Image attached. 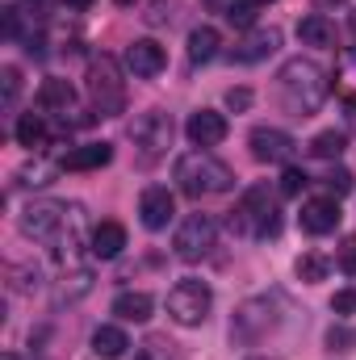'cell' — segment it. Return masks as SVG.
I'll return each instance as SVG.
<instances>
[{"mask_svg": "<svg viewBox=\"0 0 356 360\" xmlns=\"http://www.w3.org/2000/svg\"><path fill=\"white\" fill-rule=\"evenodd\" d=\"M55 164H42V160H34V164H25L21 172H17V184H25V188H42V184H51L55 180Z\"/></svg>", "mask_w": 356, "mask_h": 360, "instance_id": "cell-28", "label": "cell"}, {"mask_svg": "<svg viewBox=\"0 0 356 360\" xmlns=\"http://www.w3.org/2000/svg\"><path fill=\"white\" fill-rule=\"evenodd\" d=\"M68 214H72V205H63V201H30L17 218V226L34 243H55L59 231L68 226Z\"/></svg>", "mask_w": 356, "mask_h": 360, "instance_id": "cell-6", "label": "cell"}, {"mask_svg": "<svg viewBox=\"0 0 356 360\" xmlns=\"http://www.w3.org/2000/svg\"><path fill=\"white\" fill-rule=\"evenodd\" d=\"M126 68H130L139 80H151V76H160V72L168 68V55H164V46H160L155 38H139V42L126 46Z\"/></svg>", "mask_w": 356, "mask_h": 360, "instance_id": "cell-11", "label": "cell"}, {"mask_svg": "<svg viewBox=\"0 0 356 360\" xmlns=\"http://www.w3.org/2000/svg\"><path fill=\"white\" fill-rule=\"evenodd\" d=\"M256 13H260V0H231L227 4V21L235 30H252L256 25Z\"/></svg>", "mask_w": 356, "mask_h": 360, "instance_id": "cell-27", "label": "cell"}, {"mask_svg": "<svg viewBox=\"0 0 356 360\" xmlns=\"http://www.w3.org/2000/svg\"><path fill=\"white\" fill-rule=\"evenodd\" d=\"M68 4H72V8H89L92 0H68Z\"/></svg>", "mask_w": 356, "mask_h": 360, "instance_id": "cell-38", "label": "cell"}, {"mask_svg": "<svg viewBox=\"0 0 356 360\" xmlns=\"http://www.w3.org/2000/svg\"><path fill=\"white\" fill-rule=\"evenodd\" d=\"M13 134H17V143H21V147L38 151V147L46 143V122H42L38 113H21V117H17V126H13Z\"/></svg>", "mask_w": 356, "mask_h": 360, "instance_id": "cell-25", "label": "cell"}, {"mask_svg": "<svg viewBox=\"0 0 356 360\" xmlns=\"http://www.w3.org/2000/svg\"><path fill=\"white\" fill-rule=\"evenodd\" d=\"M281 46V30H252L239 46H235V63H260Z\"/></svg>", "mask_w": 356, "mask_h": 360, "instance_id": "cell-15", "label": "cell"}, {"mask_svg": "<svg viewBox=\"0 0 356 360\" xmlns=\"http://www.w3.org/2000/svg\"><path fill=\"white\" fill-rule=\"evenodd\" d=\"M84 293H92V269L89 264H68L63 285H59V297L63 302H80Z\"/></svg>", "mask_w": 356, "mask_h": 360, "instance_id": "cell-23", "label": "cell"}, {"mask_svg": "<svg viewBox=\"0 0 356 360\" xmlns=\"http://www.w3.org/2000/svg\"><path fill=\"white\" fill-rule=\"evenodd\" d=\"M340 269L348 272V276H356V235L344 239V248H340Z\"/></svg>", "mask_w": 356, "mask_h": 360, "instance_id": "cell-36", "label": "cell"}, {"mask_svg": "<svg viewBox=\"0 0 356 360\" xmlns=\"http://www.w3.org/2000/svg\"><path fill=\"white\" fill-rule=\"evenodd\" d=\"M139 218H143L147 231H164V226L177 218V197H172V188L151 184V188L143 193V201H139Z\"/></svg>", "mask_w": 356, "mask_h": 360, "instance_id": "cell-10", "label": "cell"}, {"mask_svg": "<svg viewBox=\"0 0 356 360\" xmlns=\"http://www.w3.org/2000/svg\"><path fill=\"white\" fill-rule=\"evenodd\" d=\"M122 248H126V226H122V222H101V226H92L89 252L96 260H117Z\"/></svg>", "mask_w": 356, "mask_h": 360, "instance_id": "cell-14", "label": "cell"}, {"mask_svg": "<svg viewBox=\"0 0 356 360\" xmlns=\"http://www.w3.org/2000/svg\"><path fill=\"white\" fill-rule=\"evenodd\" d=\"M151 310H155V302H151V293H117L113 297V314L122 319V323H147L151 319Z\"/></svg>", "mask_w": 356, "mask_h": 360, "instance_id": "cell-20", "label": "cell"}, {"mask_svg": "<svg viewBox=\"0 0 356 360\" xmlns=\"http://www.w3.org/2000/svg\"><path fill=\"white\" fill-rule=\"evenodd\" d=\"M298 38H302V46H336V21L323 13H306L298 21Z\"/></svg>", "mask_w": 356, "mask_h": 360, "instance_id": "cell-18", "label": "cell"}, {"mask_svg": "<svg viewBox=\"0 0 356 360\" xmlns=\"http://www.w3.org/2000/svg\"><path fill=\"white\" fill-rule=\"evenodd\" d=\"M210 306H214V293L205 281H177L168 289V314L177 319L180 327H201L210 319Z\"/></svg>", "mask_w": 356, "mask_h": 360, "instance_id": "cell-5", "label": "cell"}, {"mask_svg": "<svg viewBox=\"0 0 356 360\" xmlns=\"http://www.w3.org/2000/svg\"><path fill=\"white\" fill-rule=\"evenodd\" d=\"M248 143H252V155H256L260 164H289L293 151H298L293 134H285V130H276V126H256Z\"/></svg>", "mask_w": 356, "mask_h": 360, "instance_id": "cell-9", "label": "cell"}, {"mask_svg": "<svg viewBox=\"0 0 356 360\" xmlns=\"http://www.w3.org/2000/svg\"><path fill=\"white\" fill-rule=\"evenodd\" d=\"M21 92V72L17 68H4V105H13Z\"/></svg>", "mask_w": 356, "mask_h": 360, "instance_id": "cell-34", "label": "cell"}, {"mask_svg": "<svg viewBox=\"0 0 356 360\" xmlns=\"http://www.w3.org/2000/svg\"><path fill=\"white\" fill-rule=\"evenodd\" d=\"M227 109H235V113L252 109V89H231L227 92Z\"/></svg>", "mask_w": 356, "mask_h": 360, "instance_id": "cell-35", "label": "cell"}, {"mask_svg": "<svg viewBox=\"0 0 356 360\" xmlns=\"http://www.w3.org/2000/svg\"><path fill=\"white\" fill-rule=\"evenodd\" d=\"M344 147H348V134H344V130H319L306 151H310L314 160H340Z\"/></svg>", "mask_w": 356, "mask_h": 360, "instance_id": "cell-24", "label": "cell"}, {"mask_svg": "<svg viewBox=\"0 0 356 360\" xmlns=\"http://www.w3.org/2000/svg\"><path fill=\"white\" fill-rule=\"evenodd\" d=\"M331 310H336V314H356V289H340V293L331 297Z\"/></svg>", "mask_w": 356, "mask_h": 360, "instance_id": "cell-33", "label": "cell"}, {"mask_svg": "<svg viewBox=\"0 0 356 360\" xmlns=\"http://www.w3.org/2000/svg\"><path fill=\"white\" fill-rule=\"evenodd\" d=\"M214 239H218V222L210 214H189L177 226V235H172V252H177V260H184V264H197V260L210 256Z\"/></svg>", "mask_w": 356, "mask_h": 360, "instance_id": "cell-7", "label": "cell"}, {"mask_svg": "<svg viewBox=\"0 0 356 360\" xmlns=\"http://www.w3.org/2000/svg\"><path fill=\"white\" fill-rule=\"evenodd\" d=\"M134 360H172V348H168V344H164L160 335H151L147 344H139Z\"/></svg>", "mask_w": 356, "mask_h": 360, "instance_id": "cell-29", "label": "cell"}, {"mask_svg": "<svg viewBox=\"0 0 356 360\" xmlns=\"http://www.w3.org/2000/svg\"><path fill=\"white\" fill-rule=\"evenodd\" d=\"M336 96L356 109V46L340 51V59H336Z\"/></svg>", "mask_w": 356, "mask_h": 360, "instance_id": "cell-21", "label": "cell"}, {"mask_svg": "<svg viewBox=\"0 0 356 360\" xmlns=\"http://www.w3.org/2000/svg\"><path fill=\"white\" fill-rule=\"evenodd\" d=\"M227 117L218 113V109H197V113H189V122H184V134H189V143L193 147H218L222 139H227Z\"/></svg>", "mask_w": 356, "mask_h": 360, "instance_id": "cell-12", "label": "cell"}, {"mask_svg": "<svg viewBox=\"0 0 356 360\" xmlns=\"http://www.w3.org/2000/svg\"><path fill=\"white\" fill-rule=\"evenodd\" d=\"M168 8H172V4H164V0H155V4H151V13H147V25H164V21L172 17Z\"/></svg>", "mask_w": 356, "mask_h": 360, "instance_id": "cell-37", "label": "cell"}, {"mask_svg": "<svg viewBox=\"0 0 356 360\" xmlns=\"http://www.w3.org/2000/svg\"><path fill=\"white\" fill-rule=\"evenodd\" d=\"M172 134H177V126H172V117H168L164 109H151V113H143V117L130 126V139H134V147H139L147 160H160V155L172 147Z\"/></svg>", "mask_w": 356, "mask_h": 360, "instance_id": "cell-8", "label": "cell"}, {"mask_svg": "<svg viewBox=\"0 0 356 360\" xmlns=\"http://www.w3.org/2000/svg\"><path fill=\"white\" fill-rule=\"evenodd\" d=\"M109 160H113V147H109V143H84V147L68 151L59 168H68V172H96V168H105Z\"/></svg>", "mask_w": 356, "mask_h": 360, "instance_id": "cell-16", "label": "cell"}, {"mask_svg": "<svg viewBox=\"0 0 356 360\" xmlns=\"http://www.w3.org/2000/svg\"><path fill=\"white\" fill-rule=\"evenodd\" d=\"M298 281H306V285H314V281H327V272H331V260L327 256H319V252H306L298 264Z\"/></svg>", "mask_w": 356, "mask_h": 360, "instance_id": "cell-26", "label": "cell"}, {"mask_svg": "<svg viewBox=\"0 0 356 360\" xmlns=\"http://www.w3.org/2000/svg\"><path fill=\"white\" fill-rule=\"evenodd\" d=\"M352 344H356V335L344 327V323H336V327L327 331V348H331V352H348Z\"/></svg>", "mask_w": 356, "mask_h": 360, "instance_id": "cell-30", "label": "cell"}, {"mask_svg": "<svg viewBox=\"0 0 356 360\" xmlns=\"http://www.w3.org/2000/svg\"><path fill=\"white\" fill-rule=\"evenodd\" d=\"M323 184H327V188H331L336 197H344V193H352V172H348V168H331Z\"/></svg>", "mask_w": 356, "mask_h": 360, "instance_id": "cell-32", "label": "cell"}, {"mask_svg": "<svg viewBox=\"0 0 356 360\" xmlns=\"http://www.w3.org/2000/svg\"><path fill=\"white\" fill-rule=\"evenodd\" d=\"M340 201L336 197H310L306 205H302V214H298V222H302V231L306 235H331L336 226H340Z\"/></svg>", "mask_w": 356, "mask_h": 360, "instance_id": "cell-13", "label": "cell"}, {"mask_svg": "<svg viewBox=\"0 0 356 360\" xmlns=\"http://www.w3.org/2000/svg\"><path fill=\"white\" fill-rule=\"evenodd\" d=\"M218 46H222V38H218L214 25H197V30L189 34V59H193V63H210V59L218 55Z\"/></svg>", "mask_w": 356, "mask_h": 360, "instance_id": "cell-22", "label": "cell"}, {"mask_svg": "<svg viewBox=\"0 0 356 360\" xmlns=\"http://www.w3.org/2000/svg\"><path fill=\"white\" fill-rule=\"evenodd\" d=\"M276 92H281V105L293 113V117H310L323 101H327V92H331V80H327V72L314 63V59H289L281 72H276Z\"/></svg>", "mask_w": 356, "mask_h": 360, "instance_id": "cell-1", "label": "cell"}, {"mask_svg": "<svg viewBox=\"0 0 356 360\" xmlns=\"http://www.w3.org/2000/svg\"><path fill=\"white\" fill-rule=\"evenodd\" d=\"M89 101L101 117H117L126 109V84H122V68L109 55H96L89 63Z\"/></svg>", "mask_w": 356, "mask_h": 360, "instance_id": "cell-4", "label": "cell"}, {"mask_svg": "<svg viewBox=\"0 0 356 360\" xmlns=\"http://www.w3.org/2000/svg\"><path fill=\"white\" fill-rule=\"evenodd\" d=\"M126 348H130V335H126L122 327L105 323V327L92 331V352H96L101 360H122L126 356Z\"/></svg>", "mask_w": 356, "mask_h": 360, "instance_id": "cell-19", "label": "cell"}, {"mask_svg": "<svg viewBox=\"0 0 356 360\" xmlns=\"http://www.w3.org/2000/svg\"><path fill=\"white\" fill-rule=\"evenodd\" d=\"M306 184H310V180H306L302 168H285V176H281V193H285V197H298Z\"/></svg>", "mask_w": 356, "mask_h": 360, "instance_id": "cell-31", "label": "cell"}, {"mask_svg": "<svg viewBox=\"0 0 356 360\" xmlns=\"http://www.w3.org/2000/svg\"><path fill=\"white\" fill-rule=\"evenodd\" d=\"M231 231L243 235V239H268V235H276V197L268 193V184H252L239 197V205L231 214Z\"/></svg>", "mask_w": 356, "mask_h": 360, "instance_id": "cell-3", "label": "cell"}, {"mask_svg": "<svg viewBox=\"0 0 356 360\" xmlns=\"http://www.w3.org/2000/svg\"><path fill=\"white\" fill-rule=\"evenodd\" d=\"M76 105V89L68 80H42L38 84V109L42 113H72Z\"/></svg>", "mask_w": 356, "mask_h": 360, "instance_id": "cell-17", "label": "cell"}, {"mask_svg": "<svg viewBox=\"0 0 356 360\" xmlns=\"http://www.w3.org/2000/svg\"><path fill=\"white\" fill-rule=\"evenodd\" d=\"M177 184L184 197H214V193H227L231 184H235V172L222 164V160H214L210 151H184L177 160Z\"/></svg>", "mask_w": 356, "mask_h": 360, "instance_id": "cell-2", "label": "cell"}]
</instances>
